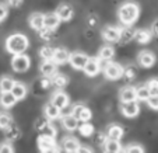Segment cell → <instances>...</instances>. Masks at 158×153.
Segmentation results:
<instances>
[{
	"label": "cell",
	"instance_id": "1",
	"mask_svg": "<svg viewBox=\"0 0 158 153\" xmlns=\"http://www.w3.org/2000/svg\"><path fill=\"white\" fill-rule=\"evenodd\" d=\"M30 45V41L24 34H11L9 38L6 39V49L9 54L14 55H24L25 49Z\"/></svg>",
	"mask_w": 158,
	"mask_h": 153
},
{
	"label": "cell",
	"instance_id": "2",
	"mask_svg": "<svg viewBox=\"0 0 158 153\" xmlns=\"http://www.w3.org/2000/svg\"><path fill=\"white\" fill-rule=\"evenodd\" d=\"M139 14H140V9L136 3H125L118 11L119 21L126 27H130L131 24H134L139 18Z\"/></svg>",
	"mask_w": 158,
	"mask_h": 153
},
{
	"label": "cell",
	"instance_id": "3",
	"mask_svg": "<svg viewBox=\"0 0 158 153\" xmlns=\"http://www.w3.org/2000/svg\"><path fill=\"white\" fill-rule=\"evenodd\" d=\"M31 66V59L27 55H17V56H13L11 59V68L14 72L17 73H23L27 72Z\"/></svg>",
	"mask_w": 158,
	"mask_h": 153
},
{
	"label": "cell",
	"instance_id": "4",
	"mask_svg": "<svg viewBox=\"0 0 158 153\" xmlns=\"http://www.w3.org/2000/svg\"><path fill=\"white\" fill-rule=\"evenodd\" d=\"M104 75L109 80H118L123 76V68L116 62H108L104 68Z\"/></svg>",
	"mask_w": 158,
	"mask_h": 153
},
{
	"label": "cell",
	"instance_id": "5",
	"mask_svg": "<svg viewBox=\"0 0 158 153\" xmlns=\"http://www.w3.org/2000/svg\"><path fill=\"white\" fill-rule=\"evenodd\" d=\"M89 58L83 52H73L70 55V60L69 63L72 65L73 69H77V70H84L87 66V63H88Z\"/></svg>",
	"mask_w": 158,
	"mask_h": 153
},
{
	"label": "cell",
	"instance_id": "6",
	"mask_svg": "<svg viewBox=\"0 0 158 153\" xmlns=\"http://www.w3.org/2000/svg\"><path fill=\"white\" fill-rule=\"evenodd\" d=\"M72 115L74 118H77L78 121H81V122H87V121L91 120L93 112L89 111V108L85 107L84 104H77V105H74V107H73Z\"/></svg>",
	"mask_w": 158,
	"mask_h": 153
},
{
	"label": "cell",
	"instance_id": "7",
	"mask_svg": "<svg viewBox=\"0 0 158 153\" xmlns=\"http://www.w3.org/2000/svg\"><path fill=\"white\" fill-rule=\"evenodd\" d=\"M120 111L125 117L127 118H134L137 117L140 112V105L137 101H131V103H122L120 104Z\"/></svg>",
	"mask_w": 158,
	"mask_h": 153
},
{
	"label": "cell",
	"instance_id": "8",
	"mask_svg": "<svg viewBox=\"0 0 158 153\" xmlns=\"http://www.w3.org/2000/svg\"><path fill=\"white\" fill-rule=\"evenodd\" d=\"M102 38L106 42H118L120 41V28L108 25L102 30Z\"/></svg>",
	"mask_w": 158,
	"mask_h": 153
},
{
	"label": "cell",
	"instance_id": "9",
	"mask_svg": "<svg viewBox=\"0 0 158 153\" xmlns=\"http://www.w3.org/2000/svg\"><path fill=\"white\" fill-rule=\"evenodd\" d=\"M80 146H81L80 142H78L74 136H66L62 141V147L66 153H77Z\"/></svg>",
	"mask_w": 158,
	"mask_h": 153
},
{
	"label": "cell",
	"instance_id": "10",
	"mask_svg": "<svg viewBox=\"0 0 158 153\" xmlns=\"http://www.w3.org/2000/svg\"><path fill=\"white\" fill-rule=\"evenodd\" d=\"M137 62L141 68L148 69V68H151L155 63V56H154V54L150 51H141L137 56Z\"/></svg>",
	"mask_w": 158,
	"mask_h": 153
},
{
	"label": "cell",
	"instance_id": "11",
	"mask_svg": "<svg viewBox=\"0 0 158 153\" xmlns=\"http://www.w3.org/2000/svg\"><path fill=\"white\" fill-rule=\"evenodd\" d=\"M51 103L55 105V107L59 108V110H63V108H66L67 105H69L70 98H69V96H67L66 93H63V91H56V93L52 96Z\"/></svg>",
	"mask_w": 158,
	"mask_h": 153
},
{
	"label": "cell",
	"instance_id": "12",
	"mask_svg": "<svg viewBox=\"0 0 158 153\" xmlns=\"http://www.w3.org/2000/svg\"><path fill=\"white\" fill-rule=\"evenodd\" d=\"M99 70H101V62H99V59H97V58H89L85 69H84V73H85L88 77H94V76H97L99 73Z\"/></svg>",
	"mask_w": 158,
	"mask_h": 153
},
{
	"label": "cell",
	"instance_id": "13",
	"mask_svg": "<svg viewBox=\"0 0 158 153\" xmlns=\"http://www.w3.org/2000/svg\"><path fill=\"white\" fill-rule=\"evenodd\" d=\"M56 15L60 18V21H70L73 18V15H74V11H73L72 6H69V4H62V6L57 7Z\"/></svg>",
	"mask_w": 158,
	"mask_h": 153
},
{
	"label": "cell",
	"instance_id": "14",
	"mask_svg": "<svg viewBox=\"0 0 158 153\" xmlns=\"http://www.w3.org/2000/svg\"><path fill=\"white\" fill-rule=\"evenodd\" d=\"M56 63L53 62V60H46V62H44L41 65V68H39V70H41V75L44 76V77L46 79H51L53 75H56Z\"/></svg>",
	"mask_w": 158,
	"mask_h": 153
},
{
	"label": "cell",
	"instance_id": "15",
	"mask_svg": "<svg viewBox=\"0 0 158 153\" xmlns=\"http://www.w3.org/2000/svg\"><path fill=\"white\" fill-rule=\"evenodd\" d=\"M119 97H120V101L122 103L136 101V98H137V96H136V89H134V87H123L119 93Z\"/></svg>",
	"mask_w": 158,
	"mask_h": 153
},
{
	"label": "cell",
	"instance_id": "16",
	"mask_svg": "<svg viewBox=\"0 0 158 153\" xmlns=\"http://www.w3.org/2000/svg\"><path fill=\"white\" fill-rule=\"evenodd\" d=\"M44 18H45V15H42L41 13H34V14H31V17H30V25H31V28L36 30L38 33H39V31H42L45 28Z\"/></svg>",
	"mask_w": 158,
	"mask_h": 153
},
{
	"label": "cell",
	"instance_id": "17",
	"mask_svg": "<svg viewBox=\"0 0 158 153\" xmlns=\"http://www.w3.org/2000/svg\"><path fill=\"white\" fill-rule=\"evenodd\" d=\"M108 136V141H115V142H119L120 139L123 138V129L122 126L119 125H110L109 129L106 132Z\"/></svg>",
	"mask_w": 158,
	"mask_h": 153
},
{
	"label": "cell",
	"instance_id": "18",
	"mask_svg": "<svg viewBox=\"0 0 158 153\" xmlns=\"http://www.w3.org/2000/svg\"><path fill=\"white\" fill-rule=\"evenodd\" d=\"M44 23H45V28L48 30L55 31L60 24V18L56 15V13H52V14H46L44 18Z\"/></svg>",
	"mask_w": 158,
	"mask_h": 153
},
{
	"label": "cell",
	"instance_id": "19",
	"mask_svg": "<svg viewBox=\"0 0 158 153\" xmlns=\"http://www.w3.org/2000/svg\"><path fill=\"white\" fill-rule=\"evenodd\" d=\"M70 55L69 51L64 48H56L55 49V55H53V62L56 63V65H59V63H64L67 62V60H70Z\"/></svg>",
	"mask_w": 158,
	"mask_h": 153
},
{
	"label": "cell",
	"instance_id": "20",
	"mask_svg": "<svg viewBox=\"0 0 158 153\" xmlns=\"http://www.w3.org/2000/svg\"><path fill=\"white\" fill-rule=\"evenodd\" d=\"M38 146L41 149V152H46L49 149L56 147V142L53 138H46V136H39L38 138Z\"/></svg>",
	"mask_w": 158,
	"mask_h": 153
},
{
	"label": "cell",
	"instance_id": "21",
	"mask_svg": "<svg viewBox=\"0 0 158 153\" xmlns=\"http://www.w3.org/2000/svg\"><path fill=\"white\" fill-rule=\"evenodd\" d=\"M44 112H45V117L49 118V120H57L60 117V110L57 107H55L51 101L45 105Z\"/></svg>",
	"mask_w": 158,
	"mask_h": 153
},
{
	"label": "cell",
	"instance_id": "22",
	"mask_svg": "<svg viewBox=\"0 0 158 153\" xmlns=\"http://www.w3.org/2000/svg\"><path fill=\"white\" fill-rule=\"evenodd\" d=\"M114 55H115V49L112 48V46H109V45H105V46H102V48L99 49L98 59L104 60V62H108V60H110L112 58H114Z\"/></svg>",
	"mask_w": 158,
	"mask_h": 153
},
{
	"label": "cell",
	"instance_id": "23",
	"mask_svg": "<svg viewBox=\"0 0 158 153\" xmlns=\"http://www.w3.org/2000/svg\"><path fill=\"white\" fill-rule=\"evenodd\" d=\"M15 81L13 80L9 76H4V77L0 79V91L2 93H11V90L14 89Z\"/></svg>",
	"mask_w": 158,
	"mask_h": 153
},
{
	"label": "cell",
	"instance_id": "24",
	"mask_svg": "<svg viewBox=\"0 0 158 153\" xmlns=\"http://www.w3.org/2000/svg\"><path fill=\"white\" fill-rule=\"evenodd\" d=\"M51 83H52V86L57 87V89H63L64 86H67L69 79L66 77L64 75H62V73H56V75H53L51 77Z\"/></svg>",
	"mask_w": 158,
	"mask_h": 153
},
{
	"label": "cell",
	"instance_id": "25",
	"mask_svg": "<svg viewBox=\"0 0 158 153\" xmlns=\"http://www.w3.org/2000/svg\"><path fill=\"white\" fill-rule=\"evenodd\" d=\"M152 34L148 30H137L134 34V39L139 42V44H148L150 39H151Z\"/></svg>",
	"mask_w": 158,
	"mask_h": 153
},
{
	"label": "cell",
	"instance_id": "26",
	"mask_svg": "<svg viewBox=\"0 0 158 153\" xmlns=\"http://www.w3.org/2000/svg\"><path fill=\"white\" fill-rule=\"evenodd\" d=\"M17 103V98L13 96V93H2L0 94V104L4 108H11Z\"/></svg>",
	"mask_w": 158,
	"mask_h": 153
},
{
	"label": "cell",
	"instance_id": "27",
	"mask_svg": "<svg viewBox=\"0 0 158 153\" xmlns=\"http://www.w3.org/2000/svg\"><path fill=\"white\" fill-rule=\"evenodd\" d=\"M62 122H63V126H64L67 131H76V129L78 128V120L73 117L72 114L63 117Z\"/></svg>",
	"mask_w": 158,
	"mask_h": 153
},
{
	"label": "cell",
	"instance_id": "28",
	"mask_svg": "<svg viewBox=\"0 0 158 153\" xmlns=\"http://www.w3.org/2000/svg\"><path fill=\"white\" fill-rule=\"evenodd\" d=\"M27 87H25V84H23V83H17L15 81V84H14V89L11 90V93H13V96L17 98V101L18 100H23V98H25V96H27Z\"/></svg>",
	"mask_w": 158,
	"mask_h": 153
},
{
	"label": "cell",
	"instance_id": "29",
	"mask_svg": "<svg viewBox=\"0 0 158 153\" xmlns=\"http://www.w3.org/2000/svg\"><path fill=\"white\" fill-rule=\"evenodd\" d=\"M134 34H136V31H134L131 27L120 28V42H122V44H126V42L131 41V39L134 38Z\"/></svg>",
	"mask_w": 158,
	"mask_h": 153
},
{
	"label": "cell",
	"instance_id": "30",
	"mask_svg": "<svg viewBox=\"0 0 158 153\" xmlns=\"http://www.w3.org/2000/svg\"><path fill=\"white\" fill-rule=\"evenodd\" d=\"M4 135H6V138L9 139V141H15V139H18L21 136V131L17 125L13 124L10 128H7L6 131H4Z\"/></svg>",
	"mask_w": 158,
	"mask_h": 153
},
{
	"label": "cell",
	"instance_id": "31",
	"mask_svg": "<svg viewBox=\"0 0 158 153\" xmlns=\"http://www.w3.org/2000/svg\"><path fill=\"white\" fill-rule=\"evenodd\" d=\"M41 132V136H46V138H56V128L52 125L51 122H48L44 128L39 131Z\"/></svg>",
	"mask_w": 158,
	"mask_h": 153
},
{
	"label": "cell",
	"instance_id": "32",
	"mask_svg": "<svg viewBox=\"0 0 158 153\" xmlns=\"http://www.w3.org/2000/svg\"><path fill=\"white\" fill-rule=\"evenodd\" d=\"M39 55L44 59V62L46 60H53V55H55V49L51 48V46H42L41 51H39Z\"/></svg>",
	"mask_w": 158,
	"mask_h": 153
},
{
	"label": "cell",
	"instance_id": "33",
	"mask_svg": "<svg viewBox=\"0 0 158 153\" xmlns=\"http://www.w3.org/2000/svg\"><path fill=\"white\" fill-rule=\"evenodd\" d=\"M136 96H137L139 100H143V101H147V100L151 97V93H150L148 87L147 86H140L136 89Z\"/></svg>",
	"mask_w": 158,
	"mask_h": 153
},
{
	"label": "cell",
	"instance_id": "34",
	"mask_svg": "<svg viewBox=\"0 0 158 153\" xmlns=\"http://www.w3.org/2000/svg\"><path fill=\"white\" fill-rule=\"evenodd\" d=\"M105 153H119L120 152V143L115 141H108L104 146Z\"/></svg>",
	"mask_w": 158,
	"mask_h": 153
},
{
	"label": "cell",
	"instance_id": "35",
	"mask_svg": "<svg viewBox=\"0 0 158 153\" xmlns=\"http://www.w3.org/2000/svg\"><path fill=\"white\" fill-rule=\"evenodd\" d=\"M11 125H13L11 117H10L7 112H2V114H0V129H4V131H6V129L10 128Z\"/></svg>",
	"mask_w": 158,
	"mask_h": 153
},
{
	"label": "cell",
	"instance_id": "36",
	"mask_svg": "<svg viewBox=\"0 0 158 153\" xmlns=\"http://www.w3.org/2000/svg\"><path fill=\"white\" fill-rule=\"evenodd\" d=\"M78 131L83 136H91L94 133V126L89 122H83L80 126H78Z\"/></svg>",
	"mask_w": 158,
	"mask_h": 153
},
{
	"label": "cell",
	"instance_id": "37",
	"mask_svg": "<svg viewBox=\"0 0 158 153\" xmlns=\"http://www.w3.org/2000/svg\"><path fill=\"white\" fill-rule=\"evenodd\" d=\"M146 86L148 87L151 96H158V79H151Z\"/></svg>",
	"mask_w": 158,
	"mask_h": 153
},
{
	"label": "cell",
	"instance_id": "38",
	"mask_svg": "<svg viewBox=\"0 0 158 153\" xmlns=\"http://www.w3.org/2000/svg\"><path fill=\"white\" fill-rule=\"evenodd\" d=\"M123 77H125L126 81L134 80V77H136V70H134L133 68H126V69H123Z\"/></svg>",
	"mask_w": 158,
	"mask_h": 153
},
{
	"label": "cell",
	"instance_id": "39",
	"mask_svg": "<svg viewBox=\"0 0 158 153\" xmlns=\"http://www.w3.org/2000/svg\"><path fill=\"white\" fill-rule=\"evenodd\" d=\"M125 153H144V149H143V146H140V145L133 143V145L126 147Z\"/></svg>",
	"mask_w": 158,
	"mask_h": 153
},
{
	"label": "cell",
	"instance_id": "40",
	"mask_svg": "<svg viewBox=\"0 0 158 153\" xmlns=\"http://www.w3.org/2000/svg\"><path fill=\"white\" fill-rule=\"evenodd\" d=\"M53 35H55V33L52 30H48V28H44L42 31H39V37L42 39H45V41H51L53 38Z\"/></svg>",
	"mask_w": 158,
	"mask_h": 153
},
{
	"label": "cell",
	"instance_id": "41",
	"mask_svg": "<svg viewBox=\"0 0 158 153\" xmlns=\"http://www.w3.org/2000/svg\"><path fill=\"white\" fill-rule=\"evenodd\" d=\"M147 104H148L150 108L158 111V96H151L148 100H147Z\"/></svg>",
	"mask_w": 158,
	"mask_h": 153
},
{
	"label": "cell",
	"instance_id": "42",
	"mask_svg": "<svg viewBox=\"0 0 158 153\" xmlns=\"http://www.w3.org/2000/svg\"><path fill=\"white\" fill-rule=\"evenodd\" d=\"M0 153H14V150L10 143H2L0 145Z\"/></svg>",
	"mask_w": 158,
	"mask_h": 153
},
{
	"label": "cell",
	"instance_id": "43",
	"mask_svg": "<svg viewBox=\"0 0 158 153\" xmlns=\"http://www.w3.org/2000/svg\"><path fill=\"white\" fill-rule=\"evenodd\" d=\"M95 142H97V143H99V145H104V146H105V143H106V142H108V136L106 135H104V133H101V132H99L98 133V136H97V139H95Z\"/></svg>",
	"mask_w": 158,
	"mask_h": 153
},
{
	"label": "cell",
	"instance_id": "44",
	"mask_svg": "<svg viewBox=\"0 0 158 153\" xmlns=\"http://www.w3.org/2000/svg\"><path fill=\"white\" fill-rule=\"evenodd\" d=\"M7 17V7L3 6V4H0V23Z\"/></svg>",
	"mask_w": 158,
	"mask_h": 153
},
{
	"label": "cell",
	"instance_id": "45",
	"mask_svg": "<svg viewBox=\"0 0 158 153\" xmlns=\"http://www.w3.org/2000/svg\"><path fill=\"white\" fill-rule=\"evenodd\" d=\"M46 124H48V120H45V118H39L38 121H36V129H38V131H41L42 128H44L45 125H46Z\"/></svg>",
	"mask_w": 158,
	"mask_h": 153
},
{
	"label": "cell",
	"instance_id": "46",
	"mask_svg": "<svg viewBox=\"0 0 158 153\" xmlns=\"http://www.w3.org/2000/svg\"><path fill=\"white\" fill-rule=\"evenodd\" d=\"M88 24L91 25V27H95V25L98 24V17H97V15H89L88 17Z\"/></svg>",
	"mask_w": 158,
	"mask_h": 153
},
{
	"label": "cell",
	"instance_id": "47",
	"mask_svg": "<svg viewBox=\"0 0 158 153\" xmlns=\"http://www.w3.org/2000/svg\"><path fill=\"white\" fill-rule=\"evenodd\" d=\"M151 34H152V35H155V37H158V20L152 23V25H151Z\"/></svg>",
	"mask_w": 158,
	"mask_h": 153
},
{
	"label": "cell",
	"instance_id": "48",
	"mask_svg": "<svg viewBox=\"0 0 158 153\" xmlns=\"http://www.w3.org/2000/svg\"><path fill=\"white\" fill-rule=\"evenodd\" d=\"M77 153H94L93 149L88 146H80V149L77 150Z\"/></svg>",
	"mask_w": 158,
	"mask_h": 153
},
{
	"label": "cell",
	"instance_id": "49",
	"mask_svg": "<svg viewBox=\"0 0 158 153\" xmlns=\"http://www.w3.org/2000/svg\"><path fill=\"white\" fill-rule=\"evenodd\" d=\"M42 153H60V149L59 147H53V149H49V150H46V152H42Z\"/></svg>",
	"mask_w": 158,
	"mask_h": 153
},
{
	"label": "cell",
	"instance_id": "50",
	"mask_svg": "<svg viewBox=\"0 0 158 153\" xmlns=\"http://www.w3.org/2000/svg\"><path fill=\"white\" fill-rule=\"evenodd\" d=\"M9 4H10V6L18 7V6H21V4H23V2H9Z\"/></svg>",
	"mask_w": 158,
	"mask_h": 153
}]
</instances>
